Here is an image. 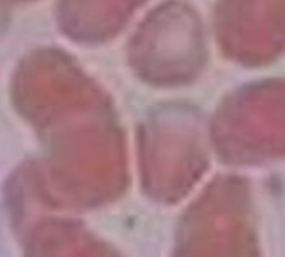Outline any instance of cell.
Listing matches in <instances>:
<instances>
[{"label":"cell","mask_w":285,"mask_h":257,"mask_svg":"<svg viewBox=\"0 0 285 257\" xmlns=\"http://www.w3.org/2000/svg\"><path fill=\"white\" fill-rule=\"evenodd\" d=\"M23 257H97L95 241L72 214H52L19 237Z\"/></svg>","instance_id":"cell-1"},{"label":"cell","mask_w":285,"mask_h":257,"mask_svg":"<svg viewBox=\"0 0 285 257\" xmlns=\"http://www.w3.org/2000/svg\"><path fill=\"white\" fill-rule=\"evenodd\" d=\"M0 242H2V234H0Z\"/></svg>","instance_id":"cell-3"},{"label":"cell","mask_w":285,"mask_h":257,"mask_svg":"<svg viewBox=\"0 0 285 257\" xmlns=\"http://www.w3.org/2000/svg\"><path fill=\"white\" fill-rule=\"evenodd\" d=\"M20 2H28V0H0V5H4V4H20Z\"/></svg>","instance_id":"cell-2"}]
</instances>
